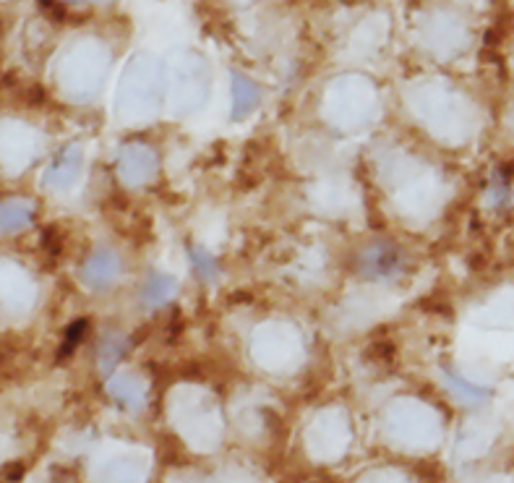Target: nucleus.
<instances>
[{
    "mask_svg": "<svg viewBox=\"0 0 514 483\" xmlns=\"http://www.w3.org/2000/svg\"><path fill=\"white\" fill-rule=\"evenodd\" d=\"M353 269L363 280H394L405 272V251L392 241L369 243L353 261Z\"/></svg>",
    "mask_w": 514,
    "mask_h": 483,
    "instance_id": "1",
    "label": "nucleus"
},
{
    "mask_svg": "<svg viewBox=\"0 0 514 483\" xmlns=\"http://www.w3.org/2000/svg\"><path fill=\"white\" fill-rule=\"evenodd\" d=\"M82 283L92 290H107L115 285V280L121 277V256L113 248L99 245L92 256L84 261L82 272H79Z\"/></svg>",
    "mask_w": 514,
    "mask_h": 483,
    "instance_id": "2",
    "label": "nucleus"
},
{
    "mask_svg": "<svg viewBox=\"0 0 514 483\" xmlns=\"http://www.w3.org/2000/svg\"><path fill=\"white\" fill-rule=\"evenodd\" d=\"M178 292V283L173 275H165V272H157L152 269L144 280V285L139 290L141 306L144 308H160L165 306L167 300H173V295Z\"/></svg>",
    "mask_w": 514,
    "mask_h": 483,
    "instance_id": "3",
    "label": "nucleus"
},
{
    "mask_svg": "<svg viewBox=\"0 0 514 483\" xmlns=\"http://www.w3.org/2000/svg\"><path fill=\"white\" fill-rule=\"evenodd\" d=\"M79 170H82V152H79V146L76 144L66 146V149L55 157V162L50 165V170H47V183L63 189V186H68V183L79 175Z\"/></svg>",
    "mask_w": 514,
    "mask_h": 483,
    "instance_id": "4",
    "label": "nucleus"
},
{
    "mask_svg": "<svg viewBox=\"0 0 514 483\" xmlns=\"http://www.w3.org/2000/svg\"><path fill=\"white\" fill-rule=\"evenodd\" d=\"M35 220V206L27 199H5L0 209V228L5 236L19 233L21 228L32 225Z\"/></svg>",
    "mask_w": 514,
    "mask_h": 483,
    "instance_id": "5",
    "label": "nucleus"
},
{
    "mask_svg": "<svg viewBox=\"0 0 514 483\" xmlns=\"http://www.w3.org/2000/svg\"><path fill=\"white\" fill-rule=\"evenodd\" d=\"M259 99H261V92L259 87L245 79L243 74H233V118L240 121L245 115H251L256 107H259Z\"/></svg>",
    "mask_w": 514,
    "mask_h": 483,
    "instance_id": "6",
    "label": "nucleus"
},
{
    "mask_svg": "<svg viewBox=\"0 0 514 483\" xmlns=\"http://www.w3.org/2000/svg\"><path fill=\"white\" fill-rule=\"evenodd\" d=\"M188 259L193 264V272L201 283H217L220 280V264L204 245H188Z\"/></svg>",
    "mask_w": 514,
    "mask_h": 483,
    "instance_id": "7",
    "label": "nucleus"
},
{
    "mask_svg": "<svg viewBox=\"0 0 514 483\" xmlns=\"http://www.w3.org/2000/svg\"><path fill=\"white\" fill-rule=\"evenodd\" d=\"M123 355H126V339L118 338V335L102 338V342H99V371H102V377H110Z\"/></svg>",
    "mask_w": 514,
    "mask_h": 483,
    "instance_id": "8",
    "label": "nucleus"
},
{
    "mask_svg": "<svg viewBox=\"0 0 514 483\" xmlns=\"http://www.w3.org/2000/svg\"><path fill=\"white\" fill-rule=\"evenodd\" d=\"M444 374V382H447V386L455 392V397H460V400H465V402H480V400H486L491 392L488 389H483V386H475L470 385L468 379H463L460 374H455L452 369H444L441 371Z\"/></svg>",
    "mask_w": 514,
    "mask_h": 483,
    "instance_id": "9",
    "label": "nucleus"
},
{
    "mask_svg": "<svg viewBox=\"0 0 514 483\" xmlns=\"http://www.w3.org/2000/svg\"><path fill=\"white\" fill-rule=\"evenodd\" d=\"M87 327H90V322H74L71 327H68V332H66V342H63V347H60V353L63 355H68L76 345H79V339L87 335Z\"/></svg>",
    "mask_w": 514,
    "mask_h": 483,
    "instance_id": "10",
    "label": "nucleus"
}]
</instances>
